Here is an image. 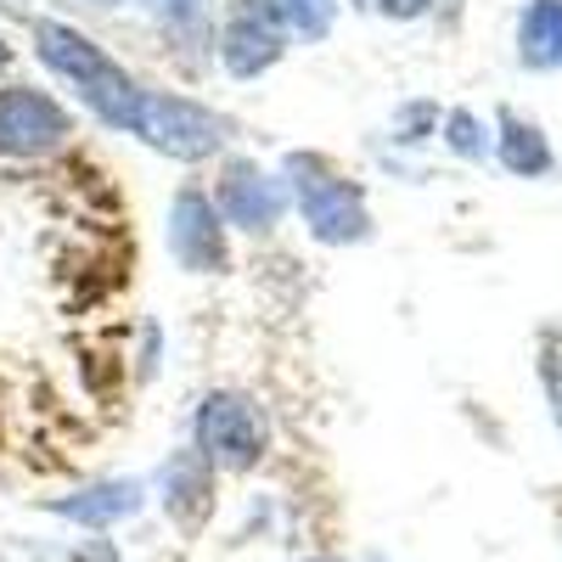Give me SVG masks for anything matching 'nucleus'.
Instances as JSON below:
<instances>
[{"instance_id": "f257e3e1", "label": "nucleus", "mask_w": 562, "mask_h": 562, "mask_svg": "<svg viewBox=\"0 0 562 562\" xmlns=\"http://www.w3.org/2000/svg\"><path fill=\"white\" fill-rule=\"evenodd\" d=\"M34 52H40V63L52 68L57 79H68V85L79 90L85 108L97 113L102 124H113V130H124V135L140 130L147 90H140L135 74H124L90 34H79L74 23H40V29H34Z\"/></svg>"}, {"instance_id": "f03ea898", "label": "nucleus", "mask_w": 562, "mask_h": 562, "mask_svg": "<svg viewBox=\"0 0 562 562\" xmlns=\"http://www.w3.org/2000/svg\"><path fill=\"white\" fill-rule=\"evenodd\" d=\"M281 180H288V198L299 203L310 237L326 243V248H349V243H366L371 237V209H366V192L315 153H288L281 164Z\"/></svg>"}, {"instance_id": "7ed1b4c3", "label": "nucleus", "mask_w": 562, "mask_h": 562, "mask_svg": "<svg viewBox=\"0 0 562 562\" xmlns=\"http://www.w3.org/2000/svg\"><path fill=\"white\" fill-rule=\"evenodd\" d=\"M192 450L214 467V473H254L270 450V416L254 394L237 389H214L198 405L192 422Z\"/></svg>"}, {"instance_id": "20e7f679", "label": "nucleus", "mask_w": 562, "mask_h": 562, "mask_svg": "<svg viewBox=\"0 0 562 562\" xmlns=\"http://www.w3.org/2000/svg\"><path fill=\"white\" fill-rule=\"evenodd\" d=\"M140 140L164 158H180V164H203L225 147L231 124L220 113H209L203 102L192 97H169V90H147V113H140Z\"/></svg>"}, {"instance_id": "39448f33", "label": "nucleus", "mask_w": 562, "mask_h": 562, "mask_svg": "<svg viewBox=\"0 0 562 562\" xmlns=\"http://www.w3.org/2000/svg\"><path fill=\"white\" fill-rule=\"evenodd\" d=\"M74 119L57 97H45L34 85H7L0 90V153L7 158H52L68 147Z\"/></svg>"}, {"instance_id": "423d86ee", "label": "nucleus", "mask_w": 562, "mask_h": 562, "mask_svg": "<svg viewBox=\"0 0 562 562\" xmlns=\"http://www.w3.org/2000/svg\"><path fill=\"white\" fill-rule=\"evenodd\" d=\"M169 254L180 270H198V276H220L231 270V237H225V220L214 209L209 192H175L169 203Z\"/></svg>"}, {"instance_id": "0eeeda50", "label": "nucleus", "mask_w": 562, "mask_h": 562, "mask_svg": "<svg viewBox=\"0 0 562 562\" xmlns=\"http://www.w3.org/2000/svg\"><path fill=\"white\" fill-rule=\"evenodd\" d=\"M288 180L281 175H265L259 164L248 158H231L220 169V192H214V209L225 225H237V231H270L281 220V209H288Z\"/></svg>"}, {"instance_id": "6e6552de", "label": "nucleus", "mask_w": 562, "mask_h": 562, "mask_svg": "<svg viewBox=\"0 0 562 562\" xmlns=\"http://www.w3.org/2000/svg\"><path fill=\"white\" fill-rule=\"evenodd\" d=\"M288 52V34L276 29V18L259 7V0H237L225 12V29H220V63L231 79H259L265 68L281 63Z\"/></svg>"}, {"instance_id": "1a4fd4ad", "label": "nucleus", "mask_w": 562, "mask_h": 562, "mask_svg": "<svg viewBox=\"0 0 562 562\" xmlns=\"http://www.w3.org/2000/svg\"><path fill=\"white\" fill-rule=\"evenodd\" d=\"M153 490H158V501H164V512H169V524L186 529V535H198V529L209 524V512H214V467H209L192 445H186V450H175V456L158 467Z\"/></svg>"}, {"instance_id": "9d476101", "label": "nucleus", "mask_w": 562, "mask_h": 562, "mask_svg": "<svg viewBox=\"0 0 562 562\" xmlns=\"http://www.w3.org/2000/svg\"><path fill=\"white\" fill-rule=\"evenodd\" d=\"M147 484L140 479H102V484H90V490H74V495H57V501H45V512L63 524H79L90 535H102L124 518H135L140 506H147Z\"/></svg>"}, {"instance_id": "9b49d317", "label": "nucleus", "mask_w": 562, "mask_h": 562, "mask_svg": "<svg viewBox=\"0 0 562 562\" xmlns=\"http://www.w3.org/2000/svg\"><path fill=\"white\" fill-rule=\"evenodd\" d=\"M524 68H562V0H529L518 23Z\"/></svg>"}, {"instance_id": "f8f14e48", "label": "nucleus", "mask_w": 562, "mask_h": 562, "mask_svg": "<svg viewBox=\"0 0 562 562\" xmlns=\"http://www.w3.org/2000/svg\"><path fill=\"white\" fill-rule=\"evenodd\" d=\"M501 164H506L512 175H524V180L546 175V169H551V147H546L540 124H529V119H518V113H501Z\"/></svg>"}, {"instance_id": "ddd939ff", "label": "nucleus", "mask_w": 562, "mask_h": 562, "mask_svg": "<svg viewBox=\"0 0 562 562\" xmlns=\"http://www.w3.org/2000/svg\"><path fill=\"white\" fill-rule=\"evenodd\" d=\"M259 7L276 18L281 34H299V40H321V34H333L338 23V0H259Z\"/></svg>"}, {"instance_id": "4468645a", "label": "nucleus", "mask_w": 562, "mask_h": 562, "mask_svg": "<svg viewBox=\"0 0 562 562\" xmlns=\"http://www.w3.org/2000/svg\"><path fill=\"white\" fill-rule=\"evenodd\" d=\"M445 140H450V153H461V158H484V153H490L484 124H479L473 113H450V119H445Z\"/></svg>"}, {"instance_id": "2eb2a0df", "label": "nucleus", "mask_w": 562, "mask_h": 562, "mask_svg": "<svg viewBox=\"0 0 562 562\" xmlns=\"http://www.w3.org/2000/svg\"><path fill=\"white\" fill-rule=\"evenodd\" d=\"M74 562H124V557H119V546H113L108 535H97V540H85V546L74 551Z\"/></svg>"}, {"instance_id": "dca6fc26", "label": "nucleus", "mask_w": 562, "mask_h": 562, "mask_svg": "<svg viewBox=\"0 0 562 562\" xmlns=\"http://www.w3.org/2000/svg\"><path fill=\"white\" fill-rule=\"evenodd\" d=\"M378 12H389V18H422L428 12V0H371Z\"/></svg>"}, {"instance_id": "f3484780", "label": "nucleus", "mask_w": 562, "mask_h": 562, "mask_svg": "<svg viewBox=\"0 0 562 562\" xmlns=\"http://www.w3.org/2000/svg\"><path fill=\"white\" fill-rule=\"evenodd\" d=\"M7 63H12V45H7V40H0V68H7Z\"/></svg>"}, {"instance_id": "a211bd4d", "label": "nucleus", "mask_w": 562, "mask_h": 562, "mask_svg": "<svg viewBox=\"0 0 562 562\" xmlns=\"http://www.w3.org/2000/svg\"><path fill=\"white\" fill-rule=\"evenodd\" d=\"M299 562H326V557H299Z\"/></svg>"}, {"instance_id": "6ab92c4d", "label": "nucleus", "mask_w": 562, "mask_h": 562, "mask_svg": "<svg viewBox=\"0 0 562 562\" xmlns=\"http://www.w3.org/2000/svg\"><path fill=\"white\" fill-rule=\"evenodd\" d=\"M349 7H366V0H349Z\"/></svg>"}, {"instance_id": "aec40b11", "label": "nucleus", "mask_w": 562, "mask_h": 562, "mask_svg": "<svg viewBox=\"0 0 562 562\" xmlns=\"http://www.w3.org/2000/svg\"><path fill=\"white\" fill-rule=\"evenodd\" d=\"M97 7H113V0H97Z\"/></svg>"}]
</instances>
